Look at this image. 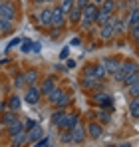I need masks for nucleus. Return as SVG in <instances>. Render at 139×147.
<instances>
[{"instance_id": "f257e3e1", "label": "nucleus", "mask_w": 139, "mask_h": 147, "mask_svg": "<svg viewBox=\"0 0 139 147\" xmlns=\"http://www.w3.org/2000/svg\"><path fill=\"white\" fill-rule=\"evenodd\" d=\"M92 101L95 105H99L101 109H109V111L113 109V96L107 94V92H97V94H93Z\"/></svg>"}, {"instance_id": "f03ea898", "label": "nucleus", "mask_w": 139, "mask_h": 147, "mask_svg": "<svg viewBox=\"0 0 139 147\" xmlns=\"http://www.w3.org/2000/svg\"><path fill=\"white\" fill-rule=\"evenodd\" d=\"M0 18L14 22V18H16V6L10 0H0Z\"/></svg>"}, {"instance_id": "7ed1b4c3", "label": "nucleus", "mask_w": 139, "mask_h": 147, "mask_svg": "<svg viewBox=\"0 0 139 147\" xmlns=\"http://www.w3.org/2000/svg\"><path fill=\"white\" fill-rule=\"evenodd\" d=\"M86 139H88L86 125H82V123L78 121L76 125H74V127H72V141H74V145H82Z\"/></svg>"}, {"instance_id": "20e7f679", "label": "nucleus", "mask_w": 139, "mask_h": 147, "mask_svg": "<svg viewBox=\"0 0 139 147\" xmlns=\"http://www.w3.org/2000/svg\"><path fill=\"white\" fill-rule=\"evenodd\" d=\"M66 20H68V16H66V12H64L60 6L52 8V28L62 30V28H64V24H66Z\"/></svg>"}, {"instance_id": "39448f33", "label": "nucleus", "mask_w": 139, "mask_h": 147, "mask_svg": "<svg viewBox=\"0 0 139 147\" xmlns=\"http://www.w3.org/2000/svg\"><path fill=\"white\" fill-rule=\"evenodd\" d=\"M78 121H80V113H66L64 119L58 125V129H60V131H72V127Z\"/></svg>"}, {"instance_id": "423d86ee", "label": "nucleus", "mask_w": 139, "mask_h": 147, "mask_svg": "<svg viewBox=\"0 0 139 147\" xmlns=\"http://www.w3.org/2000/svg\"><path fill=\"white\" fill-rule=\"evenodd\" d=\"M86 133H88V137H92V139H99V137L103 135V125L99 121H90L86 125Z\"/></svg>"}, {"instance_id": "0eeeda50", "label": "nucleus", "mask_w": 139, "mask_h": 147, "mask_svg": "<svg viewBox=\"0 0 139 147\" xmlns=\"http://www.w3.org/2000/svg\"><path fill=\"white\" fill-rule=\"evenodd\" d=\"M40 88L38 86H28V90H26V94H24V99H26V103H30V105H34V103H38L40 101Z\"/></svg>"}, {"instance_id": "6e6552de", "label": "nucleus", "mask_w": 139, "mask_h": 147, "mask_svg": "<svg viewBox=\"0 0 139 147\" xmlns=\"http://www.w3.org/2000/svg\"><path fill=\"white\" fill-rule=\"evenodd\" d=\"M42 137H44V127L42 125H34L30 131H26V143H36Z\"/></svg>"}, {"instance_id": "1a4fd4ad", "label": "nucleus", "mask_w": 139, "mask_h": 147, "mask_svg": "<svg viewBox=\"0 0 139 147\" xmlns=\"http://www.w3.org/2000/svg\"><path fill=\"white\" fill-rule=\"evenodd\" d=\"M101 64L105 66L107 74H115V72H119V70H121V60H119V58H113V56L105 58V60H103Z\"/></svg>"}, {"instance_id": "9d476101", "label": "nucleus", "mask_w": 139, "mask_h": 147, "mask_svg": "<svg viewBox=\"0 0 139 147\" xmlns=\"http://www.w3.org/2000/svg\"><path fill=\"white\" fill-rule=\"evenodd\" d=\"M38 16V24L44 28H52V8H44L42 12L36 14Z\"/></svg>"}, {"instance_id": "9b49d317", "label": "nucleus", "mask_w": 139, "mask_h": 147, "mask_svg": "<svg viewBox=\"0 0 139 147\" xmlns=\"http://www.w3.org/2000/svg\"><path fill=\"white\" fill-rule=\"evenodd\" d=\"M99 36H101V40H105V42H109L111 38H115V32H113V24H111V18H109V22L103 26H99Z\"/></svg>"}, {"instance_id": "f8f14e48", "label": "nucleus", "mask_w": 139, "mask_h": 147, "mask_svg": "<svg viewBox=\"0 0 139 147\" xmlns=\"http://www.w3.org/2000/svg\"><path fill=\"white\" fill-rule=\"evenodd\" d=\"M97 8L99 6H95L93 2H90L84 10H82V18L84 20H90V22H95V16H97Z\"/></svg>"}, {"instance_id": "ddd939ff", "label": "nucleus", "mask_w": 139, "mask_h": 147, "mask_svg": "<svg viewBox=\"0 0 139 147\" xmlns=\"http://www.w3.org/2000/svg\"><path fill=\"white\" fill-rule=\"evenodd\" d=\"M24 80H26V84H28V86H38L40 72H38L36 68H30V70H26V72H24Z\"/></svg>"}, {"instance_id": "4468645a", "label": "nucleus", "mask_w": 139, "mask_h": 147, "mask_svg": "<svg viewBox=\"0 0 139 147\" xmlns=\"http://www.w3.org/2000/svg\"><path fill=\"white\" fill-rule=\"evenodd\" d=\"M38 88H40V94H42V96H48V94L56 88V78H54V76L46 78V80L42 82V86H38Z\"/></svg>"}, {"instance_id": "2eb2a0df", "label": "nucleus", "mask_w": 139, "mask_h": 147, "mask_svg": "<svg viewBox=\"0 0 139 147\" xmlns=\"http://www.w3.org/2000/svg\"><path fill=\"white\" fill-rule=\"evenodd\" d=\"M26 145V129L16 133V135H10V147H24Z\"/></svg>"}, {"instance_id": "dca6fc26", "label": "nucleus", "mask_w": 139, "mask_h": 147, "mask_svg": "<svg viewBox=\"0 0 139 147\" xmlns=\"http://www.w3.org/2000/svg\"><path fill=\"white\" fill-rule=\"evenodd\" d=\"M64 94H66V92H64L62 88H54V90H52V92H50V94L46 96L48 103H52V105H56V103H58V101L62 99V96H64Z\"/></svg>"}, {"instance_id": "f3484780", "label": "nucleus", "mask_w": 139, "mask_h": 147, "mask_svg": "<svg viewBox=\"0 0 139 147\" xmlns=\"http://www.w3.org/2000/svg\"><path fill=\"white\" fill-rule=\"evenodd\" d=\"M18 119V115H16V111H12V109H8V111H2V115H0V123L4 125V127H8L12 121H16Z\"/></svg>"}, {"instance_id": "a211bd4d", "label": "nucleus", "mask_w": 139, "mask_h": 147, "mask_svg": "<svg viewBox=\"0 0 139 147\" xmlns=\"http://www.w3.org/2000/svg\"><path fill=\"white\" fill-rule=\"evenodd\" d=\"M137 70H139L137 62H133V60H125V62H121V72L125 74V78H127L129 74L137 72Z\"/></svg>"}, {"instance_id": "6ab92c4d", "label": "nucleus", "mask_w": 139, "mask_h": 147, "mask_svg": "<svg viewBox=\"0 0 139 147\" xmlns=\"http://www.w3.org/2000/svg\"><path fill=\"white\" fill-rule=\"evenodd\" d=\"M66 16H68V20H70V24H80V22H82V10H80V8H76V6H74V8H72V10H70L68 14H66Z\"/></svg>"}, {"instance_id": "aec40b11", "label": "nucleus", "mask_w": 139, "mask_h": 147, "mask_svg": "<svg viewBox=\"0 0 139 147\" xmlns=\"http://www.w3.org/2000/svg\"><path fill=\"white\" fill-rule=\"evenodd\" d=\"M66 113H68V111H66L64 107H58V109L52 113V117H50V123H52L54 127H58V125H60V121L64 119V115H66Z\"/></svg>"}, {"instance_id": "412c9836", "label": "nucleus", "mask_w": 139, "mask_h": 147, "mask_svg": "<svg viewBox=\"0 0 139 147\" xmlns=\"http://www.w3.org/2000/svg\"><path fill=\"white\" fill-rule=\"evenodd\" d=\"M6 131H8V135H16V133H20L24 131V121L22 119H16V121H12L8 127H6Z\"/></svg>"}, {"instance_id": "4be33fe9", "label": "nucleus", "mask_w": 139, "mask_h": 147, "mask_svg": "<svg viewBox=\"0 0 139 147\" xmlns=\"http://www.w3.org/2000/svg\"><path fill=\"white\" fill-rule=\"evenodd\" d=\"M125 22H127L129 28H131V26H139V6L129 12V16H125Z\"/></svg>"}, {"instance_id": "5701e85b", "label": "nucleus", "mask_w": 139, "mask_h": 147, "mask_svg": "<svg viewBox=\"0 0 139 147\" xmlns=\"http://www.w3.org/2000/svg\"><path fill=\"white\" fill-rule=\"evenodd\" d=\"M111 16H113V14H107V12H103L101 8H97V16H95V22H93V24H97V26H103V24H107Z\"/></svg>"}, {"instance_id": "b1692460", "label": "nucleus", "mask_w": 139, "mask_h": 147, "mask_svg": "<svg viewBox=\"0 0 139 147\" xmlns=\"http://www.w3.org/2000/svg\"><path fill=\"white\" fill-rule=\"evenodd\" d=\"M93 72H95V78L99 80V82H103L109 74H107V70H105V66L99 62V64H93Z\"/></svg>"}, {"instance_id": "393cba45", "label": "nucleus", "mask_w": 139, "mask_h": 147, "mask_svg": "<svg viewBox=\"0 0 139 147\" xmlns=\"http://www.w3.org/2000/svg\"><path fill=\"white\" fill-rule=\"evenodd\" d=\"M129 113H131V117L139 119V98L131 99V103H129Z\"/></svg>"}, {"instance_id": "a878e982", "label": "nucleus", "mask_w": 139, "mask_h": 147, "mask_svg": "<svg viewBox=\"0 0 139 147\" xmlns=\"http://www.w3.org/2000/svg\"><path fill=\"white\" fill-rule=\"evenodd\" d=\"M99 8H101L103 12H107V14H113V12H115V0H103Z\"/></svg>"}, {"instance_id": "bb28decb", "label": "nucleus", "mask_w": 139, "mask_h": 147, "mask_svg": "<svg viewBox=\"0 0 139 147\" xmlns=\"http://www.w3.org/2000/svg\"><path fill=\"white\" fill-rule=\"evenodd\" d=\"M20 105H22V99L18 98V96H10V101H8V109H12V111H18V109H20Z\"/></svg>"}, {"instance_id": "cd10ccee", "label": "nucleus", "mask_w": 139, "mask_h": 147, "mask_svg": "<svg viewBox=\"0 0 139 147\" xmlns=\"http://www.w3.org/2000/svg\"><path fill=\"white\" fill-rule=\"evenodd\" d=\"M95 115H97V119H99V123H101V125H103V123H107L109 119H111V111H109V109H101V111H97Z\"/></svg>"}, {"instance_id": "c85d7f7f", "label": "nucleus", "mask_w": 139, "mask_h": 147, "mask_svg": "<svg viewBox=\"0 0 139 147\" xmlns=\"http://www.w3.org/2000/svg\"><path fill=\"white\" fill-rule=\"evenodd\" d=\"M8 32H12V22H10V20H4V18H0V36L8 34Z\"/></svg>"}, {"instance_id": "c756f323", "label": "nucleus", "mask_w": 139, "mask_h": 147, "mask_svg": "<svg viewBox=\"0 0 139 147\" xmlns=\"http://www.w3.org/2000/svg\"><path fill=\"white\" fill-rule=\"evenodd\" d=\"M60 143H64V145L74 143V141H72V131H62V133H60Z\"/></svg>"}, {"instance_id": "7c9ffc66", "label": "nucleus", "mask_w": 139, "mask_h": 147, "mask_svg": "<svg viewBox=\"0 0 139 147\" xmlns=\"http://www.w3.org/2000/svg\"><path fill=\"white\" fill-rule=\"evenodd\" d=\"M127 94L133 96V98H139V82L131 84V86H127Z\"/></svg>"}, {"instance_id": "2f4dec72", "label": "nucleus", "mask_w": 139, "mask_h": 147, "mask_svg": "<svg viewBox=\"0 0 139 147\" xmlns=\"http://www.w3.org/2000/svg\"><path fill=\"white\" fill-rule=\"evenodd\" d=\"M74 4H76V2H74V0H62V4H60V8H62V10H64V12H66V14H68L70 10H72V8H74Z\"/></svg>"}, {"instance_id": "473e14b6", "label": "nucleus", "mask_w": 139, "mask_h": 147, "mask_svg": "<svg viewBox=\"0 0 139 147\" xmlns=\"http://www.w3.org/2000/svg\"><path fill=\"white\" fill-rule=\"evenodd\" d=\"M70 99H72V98H70V94H64V96H62V99L56 103V107H66V105L70 103Z\"/></svg>"}, {"instance_id": "72a5a7b5", "label": "nucleus", "mask_w": 139, "mask_h": 147, "mask_svg": "<svg viewBox=\"0 0 139 147\" xmlns=\"http://www.w3.org/2000/svg\"><path fill=\"white\" fill-rule=\"evenodd\" d=\"M20 44H22V52L24 54H28V52H32V40H22V42H20Z\"/></svg>"}, {"instance_id": "f704fd0d", "label": "nucleus", "mask_w": 139, "mask_h": 147, "mask_svg": "<svg viewBox=\"0 0 139 147\" xmlns=\"http://www.w3.org/2000/svg\"><path fill=\"white\" fill-rule=\"evenodd\" d=\"M48 145H50V137H46V135H44L42 139H38V141H36L32 147H48Z\"/></svg>"}, {"instance_id": "c9c22d12", "label": "nucleus", "mask_w": 139, "mask_h": 147, "mask_svg": "<svg viewBox=\"0 0 139 147\" xmlns=\"http://www.w3.org/2000/svg\"><path fill=\"white\" fill-rule=\"evenodd\" d=\"M14 86H16V88H24V86H26L24 74H18V76H16V80H14Z\"/></svg>"}, {"instance_id": "e433bc0d", "label": "nucleus", "mask_w": 139, "mask_h": 147, "mask_svg": "<svg viewBox=\"0 0 139 147\" xmlns=\"http://www.w3.org/2000/svg\"><path fill=\"white\" fill-rule=\"evenodd\" d=\"M34 125H38V121H36V119H26V121H24V129H26V131H30Z\"/></svg>"}, {"instance_id": "4c0bfd02", "label": "nucleus", "mask_w": 139, "mask_h": 147, "mask_svg": "<svg viewBox=\"0 0 139 147\" xmlns=\"http://www.w3.org/2000/svg\"><path fill=\"white\" fill-rule=\"evenodd\" d=\"M88 4H90V0H76V4H74V6H76V8H80V10H84Z\"/></svg>"}, {"instance_id": "58836bf2", "label": "nucleus", "mask_w": 139, "mask_h": 147, "mask_svg": "<svg viewBox=\"0 0 139 147\" xmlns=\"http://www.w3.org/2000/svg\"><path fill=\"white\" fill-rule=\"evenodd\" d=\"M20 42H22V40H20V38H14V40H12V42H10V44H8V46H6V52H10V50L14 48V46H18V44H20Z\"/></svg>"}, {"instance_id": "ea45409f", "label": "nucleus", "mask_w": 139, "mask_h": 147, "mask_svg": "<svg viewBox=\"0 0 139 147\" xmlns=\"http://www.w3.org/2000/svg\"><path fill=\"white\" fill-rule=\"evenodd\" d=\"M42 50V44L40 42H32V52H40Z\"/></svg>"}, {"instance_id": "a19ab883", "label": "nucleus", "mask_w": 139, "mask_h": 147, "mask_svg": "<svg viewBox=\"0 0 139 147\" xmlns=\"http://www.w3.org/2000/svg\"><path fill=\"white\" fill-rule=\"evenodd\" d=\"M80 44H82L80 38H74V40H72V46H80Z\"/></svg>"}, {"instance_id": "79ce46f5", "label": "nucleus", "mask_w": 139, "mask_h": 147, "mask_svg": "<svg viewBox=\"0 0 139 147\" xmlns=\"http://www.w3.org/2000/svg\"><path fill=\"white\" fill-rule=\"evenodd\" d=\"M117 147H133V145H131L129 141H123V143H119V145H117Z\"/></svg>"}, {"instance_id": "37998d69", "label": "nucleus", "mask_w": 139, "mask_h": 147, "mask_svg": "<svg viewBox=\"0 0 139 147\" xmlns=\"http://www.w3.org/2000/svg\"><path fill=\"white\" fill-rule=\"evenodd\" d=\"M68 68H76V60H68Z\"/></svg>"}, {"instance_id": "c03bdc74", "label": "nucleus", "mask_w": 139, "mask_h": 147, "mask_svg": "<svg viewBox=\"0 0 139 147\" xmlns=\"http://www.w3.org/2000/svg\"><path fill=\"white\" fill-rule=\"evenodd\" d=\"M4 107H6V103H4V101H0V113L4 111Z\"/></svg>"}, {"instance_id": "a18cd8bd", "label": "nucleus", "mask_w": 139, "mask_h": 147, "mask_svg": "<svg viewBox=\"0 0 139 147\" xmlns=\"http://www.w3.org/2000/svg\"><path fill=\"white\" fill-rule=\"evenodd\" d=\"M133 42H135V46H139V34L135 36V38H133Z\"/></svg>"}, {"instance_id": "49530a36", "label": "nucleus", "mask_w": 139, "mask_h": 147, "mask_svg": "<svg viewBox=\"0 0 139 147\" xmlns=\"http://www.w3.org/2000/svg\"><path fill=\"white\" fill-rule=\"evenodd\" d=\"M32 2H34V4H44L46 0H32Z\"/></svg>"}, {"instance_id": "de8ad7c7", "label": "nucleus", "mask_w": 139, "mask_h": 147, "mask_svg": "<svg viewBox=\"0 0 139 147\" xmlns=\"http://www.w3.org/2000/svg\"><path fill=\"white\" fill-rule=\"evenodd\" d=\"M105 147H117V145H113V143H107V145H105Z\"/></svg>"}, {"instance_id": "09e8293b", "label": "nucleus", "mask_w": 139, "mask_h": 147, "mask_svg": "<svg viewBox=\"0 0 139 147\" xmlns=\"http://www.w3.org/2000/svg\"><path fill=\"white\" fill-rule=\"evenodd\" d=\"M46 2H54V0H46Z\"/></svg>"}]
</instances>
